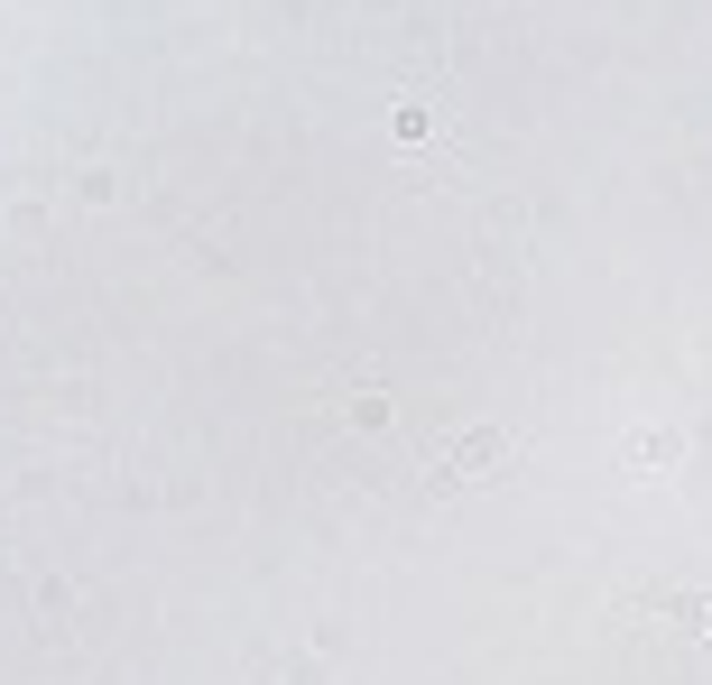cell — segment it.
<instances>
[{"label":"cell","instance_id":"2","mask_svg":"<svg viewBox=\"0 0 712 685\" xmlns=\"http://www.w3.org/2000/svg\"><path fill=\"white\" fill-rule=\"evenodd\" d=\"M629 463H639V472H675V463H684V436H675V427H648L639 444H629Z\"/></svg>","mask_w":712,"mask_h":685},{"label":"cell","instance_id":"5","mask_svg":"<svg viewBox=\"0 0 712 685\" xmlns=\"http://www.w3.org/2000/svg\"><path fill=\"white\" fill-rule=\"evenodd\" d=\"M703 630H712V602H703Z\"/></svg>","mask_w":712,"mask_h":685},{"label":"cell","instance_id":"4","mask_svg":"<svg viewBox=\"0 0 712 685\" xmlns=\"http://www.w3.org/2000/svg\"><path fill=\"white\" fill-rule=\"evenodd\" d=\"M352 427H389V399H380V389H352Z\"/></svg>","mask_w":712,"mask_h":685},{"label":"cell","instance_id":"1","mask_svg":"<svg viewBox=\"0 0 712 685\" xmlns=\"http://www.w3.org/2000/svg\"><path fill=\"white\" fill-rule=\"evenodd\" d=\"M491 472H509V436L499 427H463L444 444V463L426 472V491H463V482H491Z\"/></svg>","mask_w":712,"mask_h":685},{"label":"cell","instance_id":"3","mask_svg":"<svg viewBox=\"0 0 712 685\" xmlns=\"http://www.w3.org/2000/svg\"><path fill=\"white\" fill-rule=\"evenodd\" d=\"M389 130H399V149H426V140H435V112H426V102H399V121H389Z\"/></svg>","mask_w":712,"mask_h":685}]
</instances>
